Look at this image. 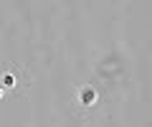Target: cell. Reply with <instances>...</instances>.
Masks as SVG:
<instances>
[{"mask_svg":"<svg viewBox=\"0 0 152 127\" xmlns=\"http://www.w3.org/2000/svg\"><path fill=\"white\" fill-rule=\"evenodd\" d=\"M0 97H3V87H0Z\"/></svg>","mask_w":152,"mask_h":127,"instance_id":"3957f363","label":"cell"},{"mask_svg":"<svg viewBox=\"0 0 152 127\" xmlns=\"http://www.w3.org/2000/svg\"><path fill=\"white\" fill-rule=\"evenodd\" d=\"M79 99H81V104L91 107L94 102H96V89H91V87H84L81 92H79Z\"/></svg>","mask_w":152,"mask_h":127,"instance_id":"6da1fadb","label":"cell"},{"mask_svg":"<svg viewBox=\"0 0 152 127\" xmlns=\"http://www.w3.org/2000/svg\"><path fill=\"white\" fill-rule=\"evenodd\" d=\"M3 81H5V87H13V84H15V79H13L10 74H5V79H3Z\"/></svg>","mask_w":152,"mask_h":127,"instance_id":"7a4b0ae2","label":"cell"}]
</instances>
